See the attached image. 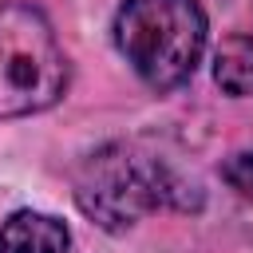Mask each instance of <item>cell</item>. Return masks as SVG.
<instances>
[{
  "label": "cell",
  "mask_w": 253,
  "mask_h": 253,
  "mask_svg": "<svg viewBox=\"0 0 253 253\" xmlns=\"http://www.w3.org/2000/svg\"><path fill=\"white\" fill-rule=\"evenodd\" d=\"M221 178L237 190V194H245V198H253V150H241V154H233L225 166H221Z\"/></svg>",
  "instance_id": "obj_6"
},
{
  "label": "cell",
  "mask_w": 253,
  "mask_h": 253,
  "mask_svg": "<svg viewBox=\"0 0 253 253\" xmlns=\"http://www.w3.org/2000/svg\"><path fill=\"white\" fill-rule=\"evenodd\" d=\"M71 63L47 16L24 0L0 4V119H24L55 107Z\"/></svg>",
  "instance_id": "obj_3"
},
{
  "label": "cell",
  "mask_w": 253,
  "mask_h": 253,
  "mask_svg": "<svg viewBox=\"0 0 253 253\" xmlns=\"http://www.w3.org/2000/svg\"><path fill=\"white\" fill-rule=\"evenodd\" d=\"M0 253H71V233L51 213L16 210L0 221Z\"/></svg>",
  "instance_id": "obj_4"
},
{
  "label": "cell",
  "mask_w": 253,
  "mask_h": 253,
  "mask_svg": "<svg viewBox=\"0 0 253 253\" xmlns=\"http://www.w3.org/2000/svg\"><path fill=\"white\" fill-rule=\"evenodd\" d=\"M198 202L202 194L194 182L178 178L166 162L126 142H107L91 150L75 170V206L107 233L130 229L142 213H154L166 206L190 210Z\"/></svg>",
  "instance_id": "obj_1"
},
{
  "label": "cell",
  "mask_w": 253,
  "mask_h": 253,
  "mask_svg": "<svg viewBox=\"0 0 253 253\" xmlns=\"http://www.w3.org/2000/svg\"><path fill=\"white\" fill-rule=\"evenodd\" d=\"M213 83L225 95H253V36H225L213 51Z\"/></svg>",
  "instance_id": "obj_5"
},
{
  "label": "cell",
  "mask_w": 253,
  "mask_h": 253,
  "mask_svg": "<svg viewBox=\"0 0 253 253\" xmlns=\"http://www.w3.org/2000/svg\"><path fill=\"white\" fill-rule=\"evenodd\" d=\"M115 43L146 87L174 91L206 51V12L198 0H126L115 12Z\"/></svg>",
  "instance_id": "obj_2"
}]
</instances>
